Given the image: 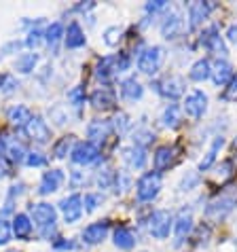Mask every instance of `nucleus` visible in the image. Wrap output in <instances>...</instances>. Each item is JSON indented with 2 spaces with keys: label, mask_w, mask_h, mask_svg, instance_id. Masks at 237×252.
I'll use <instances>...</instances> for the list:
<instances>
[{
  "label": "nucleus",
  "mask_w": 237,
  "mask_h": 252,
  "mask_svg": "<svg viewBox=\"0 0 237 252\" xmlns=\"http://www.w3.org/2000/svg\"><path fill=\"white\" fill-rule=\"evenodd\" d=\"M161 123H163V127H170V129H174L180 123V106L178 104H167L163 108Z\"/></svg>",
  "instance_id": "31"
},
{
  "label": "nucleus",
  "mask_w": 237,
  "mask_h": 252,
  "mask_svg": "<svg viewBox=\"0 0 237 252\" xmlns=\"http://www.w3.org/2000/svg\"><path fill=\"white\" fill-rule=\"evenodd\" d=\"M144 95V87L142 83L136 79V76H129V79H125L121 83V97L127 102H136L140 100V97Z\"/></svg>",
  "instance_id": "22"
},
{
  "label": "nucleus",
  "mask_w": 237,
  "mask_h": 252,
  "mask_svg": "<svg viewBox=\"0 0 237 252\" xmlns=\"http://www.w3.org/2000/svg\"><path fill=\"white\" fill-rule=\"evenodd\" d=\"M167 6V2L165 0H155V2H146V13H159V11H163Z\"/></svg>",
  "instance_id": "52"
},
{
  "label": "nucleus",
  "mask_w": 237,
  "mask_h": 252,
  "mask_svg": "<svg viewBox=\"0 0 237 252\" xmlns=\"http://www.w3.org/2000/svg\"><path fill=\"white\" fill-rule=\"evenodd\" d=\"M26 134L38 144L51 142V127H49V123L40 115H32L30 123L26 125Z\"/></svg>",
  "instance_id": "10"
},
{
  "label": "nucleus",
  "mask_w": 237,
  "mask_h": 252,
  "mask_svg": "<svg viewBox=\"0 0 237 252\" xmlns=\"http://www.w3.org/2000/svg\"><path fill=\"white\" fill-rule=\"evenodd\" d=\"M53 248L55 250H72L74 248V242H70V240H64V237H59V240H55L53 242Z\"/></svg>",
  "instance_id": "53"
},
{
  "label": "nucleus",
  "mask_w": 237,
  "mask_h": 252,
  "mask_svg": "<svg viewBox=\"0 0 237 252\" xmlns=\"http://www.w3.org/2000/svg\"><path fill=\"white\" fill-rule=\"evenodd\" d=\"M115 66H117V72H125V70H129V66H131L129 55H127V53L115 55Z\"/></svg>",
  "instance_id": "47"
},
{
  "label": "nucleus",
  "mask_w": 237,
  "mask_h": 252,
  "mask_svg": "<svg viewBox=\"0 0 237 252\" xmlns=\"http://www.w3.org/2000/svg\"><path fill=\"white\" fill-rule=\"evenodd\" d=\"M227 38L231 40L233 45H237V24H233V26H229V30H227Z\"/></svg>",
  "instance_id": "55"
},
{
  "label": "nucleus",
  "mask_w": 237,
  "mask_h": 252,
  "mask_svg": "<svg viewBox=\"0 0 237 252\" xmlns=\"http://www.w3.org/2000/svg\"><path fill=\"white\" fill-rule=\"evenodd\" d=\"M6 155H9V159L13 161V163H24V161H26V155H28V151H26L19 142H13L9 149H6Z\"/></svg>",
  "instance_id": "39"
},
{
  "label": "nucleus",
  "mask_w": 237,
  "mask_h": 252,
  "mask_svg": "<svg viewBox=\"0 0 237 252\" xmlns=\"http://www.w3.org/2000/svg\"><path fill=\"white\" fill-rule=\"evenodd\" d=\"M184 87H186V83H184L182 76H178V74L167 76L165 81H161V83L157 85L159 94L165 95L167 100H178V97L184 94Z\"/></svg>",
  "instance_id": "13"
},
{
  "label": "nucleus",
  "mask_w": 237,
  "mask_h": 252,
  "mask_svg": "<svg viewBox=\"0 0 237 252\" xmlns=\"http://www.w3.org/2000/svg\"><path fill=\"white\" fill-rule=\"evenodd\" d=\"M17 87H19V81L11 72L0 74V92L2 94H13V92H17Z\"/></svg>",
  "instance_id": "36"
},
{
  "label": "nucleus",
  "mask_w": 237,
  "mask_h": 252,
  "mask_svg": "<svg viewBox=\"0 0 237 252\" xmlns=\"http://www.w3.org/2000/svg\"><path fill=\"white\" fill-rule=\"evenodd\" d=\"M87 183V176H85V172H81V170H72L70 172V187L72 189H79Z\"/></svg>",
  "instance_id": "49"
},
{
  "label": "nucleus",
  "mask_w": 237,
  "mask_h": 252,
  "mask_svg": "<svg viewBox=\"0 0 237 252\" xmlns=\"http://www.w3.org/2000/svg\"><path fill=\"white\" fill-rule=\"evenodd\" d=\"M72 142H74V136H64V138H59L58 142H55L53 146V157L55 159H66L68 153H72Z\"/></svg>",
  "instance_id": "33"
},
{
  "label": "nucleus",
  "mask_w": 237,
  "mask_h": 252,
  "mask_svg": "<svg viewBox=\"0 0 237 252\" xmlns=\"http://www.w3.org/2000/svg\"><path fill=\"white\" fill-rule=\"evenodd\" d=\"M110 129H113L110 121H104V119H93V121L87 125V138H89V142H93V144L104 142V140L108 138Z\"/></svg>",
  "instance_id": "16"
},
{
  "label": "nucleus",
  "mask_w": 237,
  "mask_h": 252,
  "mask_svg": "<svg viewBox=\"0 0 237 252\" xmlns=\"http://www.w3.org/2000/svg\"><path fill=\"white\" fill-rule=\"evenodd\" d=\"M64 43L68 49H81V47H85L87 45V36H85V32H83V28L72 22L70 26H68V30H66V36H64Z\"/></svg>",
  "instance_id": "23"
},
{
  "label": "nucleus",
  "mask_w": 237,
  "mask_h": 252,
  "mask_svg": "<svg viewBox=\"0 0 237 252\" xmlns=\"http://www.w3.org/2000/svg\"><path fill=\"white\" fill-rule=\"evenodd\" d=\"M222 146H225V138H222V136H216V138L212 140L210 151L206 153V157L201 159V163H199V170H201V172H204V170H210V167L214 165V161H216V157H218V153H220Z\"/></svg>",
  "instance_id": "28"
},
{
  "label": "nucleus",
  "mask_w": 237,
  "mask_h": 252,
  "mask_svg": "<svg viewBox=\"0 0 237 252\" xmlns=\"http://www.w3.org/2000/svg\"><path fill=\"white\" fill-rule=\"evenodd\" d=\"M131 185V176L127 172H117L115 174V191L117 193H125Z\"/></svg>",
  "instance_id": "42"
},
{
  "label": "nucleus",
  "mask_w": 237,
  "mask_h": 252,
  "mask_svg": "<svg viewBox=\"0 0 237 252\" xmlns=\"http://www.w3.org/2000/svg\"><path fill=\"white\" fill-rule=\"evenodd\" d=\"M58 206H59L61 214H64V220L68 222V225H72V222L81 220L83 212H85V208H83V197H81V195H76V193L64 197Z\"/></svg>",
  "instance_id": "9"
},
{
  "label": "nucleus",
  "mask_w": 237,
  "mask_h": 252,
  "mask_svg": "<svg viewBox=\"0 0 237 252\" xmlns=\"http://www.w3.org/2000/svg\"><path fill=\"white\" fill-rule=\"evenodd\" d=\"M115 246L118 250H131L136 246V235H134V231L127 229V227H117L115 229Z\"/></svg>",
  "instance_id": "26"
},
{
  "label": "nucleus",
  "mask_w": 237,
  "mask_h": 252,
  "mask_svg": "<svg viewBox=\"0 0 237 252\" xmlns=\"http://www.w3.org/2000/svg\"><path fill=\"white\" fill-rule=\"evenodd\" d=\"M38 53H22L19 58L15 60V70L19 74H30L36 70V64H38Z\"/></svg>",
  "instance_id": "30"
},
{
  "label": "nucleus",
  "mask_w": 237,
  "mask_h": 252,
  "mask_svg": "<svg viewBox=\"0 0 237 252\" xmlns=\"http://www.w3.org/2000/svg\"><path fill=\"white\" fill-rule=\"evenodd\" d=\"M193 231V210L191 208H182L174 220V233H176V246L184 242V237Z\"/></svg>",
  "instance_id": "12"
},
{
  "label": "nucleus",
  "mask_w": 237,
  "mask_h": 252,
  "mask_svg": "<svg viewBox=\"0 0 237 252\" xmlns=\"http://www.w3.org/2000/svg\"><path fill=\"white\" fill-rule=\"evenodd\" d=\"M9 176V163H6L4 157H0V178H6Z\"/></svg>",
  "instance_id": "56"
},
{
  "label": "nucleus",
  "mask_w": 237,
  "mask_h": 252,
  "mask_svg": "<svg viewBox=\"0 0 237 252\" xmlns=\"http://www.w3.org/2000/svg\"><path fill=\"white\" fill-rule=\"evenodd\" d=\"M131 140H134V146H140V149H144V146H148L152 140H155V134H152L148 127H138L134 131V136H131Z\"/></svg>",
  "instance_id": "34"
},
{
  "label": "nucleus",
  "mask_w": 237,
  "mask_h": 252,
  "mask_svg": "<svg viewBox=\"0 0 237 252\" xmlns=\"http://www.w3.org/2000/svg\"><path fill=\"white\" fill-rule=\"evenodd\" d=\"M206 113H207V95L199 92V89H195L184 100V115L193 119V121H199Z\"/></svg>",
  "instance_id": "6"
},
{
  "label": "nucleus",
  "mask_w": 237,
  "mask_h": 252,
  "mask_svg": "<svg viewBox=\"0 0 237 252\" xmlns=\"http://www.w3.org/2000/svg\"><path fill=\"white\" fill-rule=\"evenodd\" d=\"M231 167H233L231 161H222L220 167H218V172H216V178H218V180L229 178V176H231Z\"/></svg>",
  "instance_id": "50"
},
{
  "label": "nucleus",
  "mask_w": 237,
  "mask_h": 252,
  "mask_svg": "<svg viewBox=\"0 0 237 252\" xmlns=\"http://www.w3.org/2000/svg\"><path fill=\"white\" fill-rule=\"evenodd\" d=\"M235 204H237V201L231 197V195H222V197L214 199L212 204L206 208V219L207 220H222V219H227V216L235 210Z\"/></svg>",
  "instance_id": "8"
},
{
  "label": "nucleus",
  "mask_w": 237,
  "mask_h": 252,
  "mask_svg": "<svg viewBox=\"0 0 237 252\" xmlns=\"http://www.w3.org/2000/svg\"><path fill=\"white\" fill-rule=\"evenodd\" d=\"M102 204H104V195L102 193H87L85 199H83V208H85V212H95Z\"/></svg>",
  "instance_id": "37"
},
{
  "label": "nucleus",
  "mask_w": 237,
  "mask_h": 252,
  "mask_svg": "<svg viewBox=\"0 0 237 252\" xmlns=\"http://www.w3.org/2000/svg\"><path fill=\"white\" fill-rule=\"evenodd\" d=\"M6 119H9V123L13 127H26L32 119V110L24 106V104H15V106H11L6 110Z\"/></svg>",
  "instance_id": "20"
},
{
  "label": "nucleus",
  "mask_w": 237,
  "mask_h": 252,
  "mask_svg": "<svg viewBox=\"0 0 237 252\" xmlns=\"http://www.w3.org/2000/svg\"><path fill=\"white\" fill-rule=\"evenodd\" d=\"M212 13V4L210 2H193L189 6V26L191 30H195V28H199L201 24L206 22L207 17H210Z\"/></svg>",
  "instance_id": "18"
},
{
  "label": "nucleus",
  "mask_w": 237,
  "mask_h": 252,
  "mask_svg": "<svg viewBox=\"0 0 237 252\" xmlns=\"http://www.w3.org/2000/svg\"><path fill=\"white\" fill-rule=\"evenodd\" d=\"M123 159L127 161V165L131 167V170H142V167L146 165V151L140 149V146H125V149L121 151Z\"/></svg>",
  "instance_id": "21"
},
{
  "label": "nucleus",
  "mask_w": 237,
  "mask_h": 252,
  "mask_svg": "<svg viewBox=\"0 0 237 252\" xmlns=\"http://www.w3.org/2000/svg\"><path fill=\"white\" fill-rule=\"evenodd\" d=\"M110 125H113V129L117 131L118 136H123V134H127V131H129L131 121H129V117L125 115V113H118V115L113 119V123H110Z\"/></svg>",
  "instance_id": "38"
},
{
  "label": "nucleus",
  "mask_w": 237,
  "mask_h": 252,
  "mask_svg": "<svg viewBox=\"0 0 237 252\" xmlns=\"http://www.w3.org/2000/svg\"><path fill=\"white\" fill-rule=\"evenodd\" d=\"M49 117H51V121H55L58 125H64L68 121V115L61 110V106H53L49 108Z\"/></svg>",
  "instance_id": "48"
},
{
  "label": "nucleus",
  "mask_w": 237,
  "mask_h": 252,
  "mask_svg": "<svg viewBox=\"0 0 237 252\" xmlns=\"http://www.w3.org/2000/svg\"><path fill=\"white\" fill-rule=\"evenodd\" d=\"M108 229H110V222L108 220H97L91 222L89 227L83 229V242L89 244V246H95V244H102L108 235Z\"/></svg>",
  "instance_id": "14"
},
{
  "label": "nucleus",
  "mask_w": 237,
  "mask_h": 252,
  "mask_svg": "<svg viewBox=\"0 0 237 252\" xmlns=\"http://www.w3.org/2000/svg\"><path fill=\"white\" fill-rule=\"evenodd\" d=\"M199 43L201 47H206L207 51H212L216 55H227V45L222 43V38H220V32H218V26H207L201 30L199 34Z\"/></svg>",
  "instance_id": "7"
},
{
  "label": "nucleus",
  "mask_w": 237,
  "mask_h": 252,
  "mask_svg": "<svg viewBox=\"0 0 237 252\" xmlns=\"http://www.w3.org/2000/svg\"><path fill=\"white\" fill-rule=\"evenodd\" d=\"M115 174L113 170H102L97 174V187L100 189H113L115 187Z\"/></svg>",
  "instance_id": "43"
},
{
  "label": "nucleus",
  "mask_w": 237,
  "mask_h": 252,
  "mask_svg": "<svg viewBox=\"0 0 237 252\" xmlns=\"http://www.w3.org/2000/svg\"><path fill=\"white\" fill-rule=\"evenodd\" d=\"M30 214H32V220L40 227V233L45 237H49V233H53L55 222H58V210H55V206L47 204V201H40V204H34L30 208Z\"/></svg>",
  "instance_id": "1"
},
{
  "label": "nucleus",
  "mask_w": 237,
  "mask_h": 252,
  "mask_svg": "<svg viewBox=\"0 0 237 252\" xmlns=\"http://www.w3.org/2000/svg\"><path fill=\"white\" fill-rule=\"evenodd\" d=\"M45 40V32H40L38 28H34V30H30L28 32V38H26V45L30 47V49H34V47H38L40 43Z\"/></svg>",
  "instance_id": "46"
},
{
  "label": "nucleus",
  "mask_w": 237,
  "mask_h": 252,
  "mask_svg": "<svg viewBox=\"0 0 237 252\" xmlns=\"http://www.w3.org/2000/svg\"><path fill=\"white\" fill-rule=\"evenodd\" d=\"M182 32H184V15H182V11L174 9V11H170V15L163 19L161 36L167 38V40H172V38H178Z\"/></svg>",
  "instance_id": "11"
},
{
  "label": "nucleus",
  "mask_w": 237,
  "mask_h": 252,
  "mask_svg": "<svg viewBox=\"0 0 237 252\" xmlns=\"http://www.w3.org/2000/svg\"><path fill=\"white\" fill-rule=\"evenodd\" d=\"M64 185V172L61 170H49L43 174L38 185V193L40 195H51L55 191H59V187Z\"/></svg>",
  "instance_id": "15"
},
{
  "label": "nucleus",
  "mask_w": 237,
  "mask_h": 252,
  "mask_svg": "<svg viewBox=\"0 0 237 252\" xmlns=\"http://www.w3.org/2000/svg\"><path fill=\"white\" fill-rule=\"evenodd\" d=\"M117 74V66H115V58H102L95 66V76L102 83H108L113 76Z\"/></svg>",
  "instance_id": "29"
},
{
  "label": "nucleus",
  "mask_w": 237,
  "mask_h": 252,
  "mask_svg": "<svg viewBox=\"0 0 237 252\" xmlns=\"http://www.w3.org/2000/svg\"><path fill=\"white\" fill-rule=\"evenodd\" d=\"M6 149H9V146H6V142H4V138L0 136V157L2 155H6Z\"/></svg>",
  "instance_id": "57"
},
{
  "label": "nucleus",
  "mask_w": 237,
  "mask_h": 252,
  "mask_svg": "<svg viewBox=\"0 0 237 252\" xmlns=\"http://www.w3.org/2000/svg\"><path fill=\"white\" fill-rule=\"evenodd\" d=\"M189 76L195 81V83H204L206 79H210L212 76V64L207 60H197L195 64L191 66V70H189Z\"/></svg>",
  "instance_id": "27"
},
{
  "label": "nucleus",
  "mask_w": 237,
  "mask_h": 252,
  "mask_svg": "<svg viewBox=\"0 0 237 252\" xmlns=\"http://www.w3.org/2000/svg\"><path fill=\"white\" fill-rule=\"evenodd\" d=\"M11 237H13V227H11V222L0 216V246L9 244Z\"/></svg>",
  "instance_id": "45"
},
{
  "label": "nucleus",
  "mask_w": 237,
  "mask_h": 252,
  "mask_svg": "<svg viewBox=\"0 0 237 252\" xmlns=\"http://www.w3.org/2000/svg\"><path fill=\"white\" fill-rule=\"evenodd\" d=\"M161 191V176L159 172H146L136 183V197L140 201H152Z\"/></svg>",
  "instance_id": "3"
},
{
  "label": "nucleus",
  "mask_w": 237,
  "mask_h": 252,
  "mask_svg": "<svg viewBox=\"0 0 237 252\" xmlns=\"http://www.w3.org/2000/svg\"><path fill=\"white\" fill-rule=\"evenodd\" d=\"M66 36V32H64V26H61L59 22H53L51 26L45 30V43H49V45H58L61 38Z\"/></svg>",
  "instance_id": "32"
},
{
  "label": "nucleus",
  "mask_w": 237,
  "mask_h": 252,
  "mask_svg": "<svg viewBox=\"0 0 237 252\" xmlns=\"http://www.w3.org/2000/svg\"><path fill=\"white\" fill-rule=\"evenodd\" d=\"M11 227H13V235L17 237V240H30V235H32V219L28 214L24 212H19L13 216V222H11Z\"/></svg>",
  "instance_id": "19"
},
{
  "label": "nucleus",
  "mask_w": 237,
  "mask_h": 252,
  "mask_svg": "<svg viewBox=\"0 0 237 252\" xmlns=\"http://www.w3.org/2000/svg\"><path fill=\"white\" fill-rule=\"evenodd\" d=\"M19 47H22V43H19V40H13V43L4 45V47H2V51H0V58H4V55H9L11 51H19Z\"/></svg>",
  "instance_id": "54"
},
{
  "label": "nucleus",
  "mask_w": 237,
  "mask_h": 252,
  "mask_svg": "<svg viewBox=\"0 0 237 252\" xmlns=\"http://www.w3.org/2000/svg\"><path fill=\"white\" fill-rule=\"evenodd\" d=\"M89 102H91V106L95 110H110V108H115L117 97L108 87H100V89H95V92L91 94Z\"/></svg>",
  "instance_id": "17"
},
{
  "label": "nucleus",
  "mask_w": 237,
  "mask_h": 252,
  "mask_svg": "<svg viewBox=\"0 0 237 252\" xmlns=\"http://www.w3.org/2000/svg\"><path fill=\"white\" fill-rule=\"evenodd\" d=\"M235 97H237V74H233V79L225 92V100H235Z\"/></svg>",
  "instance_id": "51"
},
{
  "label": "nucleus",
  "mask_w": 237,
  "mask_h": 252,
  "mask_svg": "<svg viewBox=\"0 0 237 252\" xmlns=\"http://www.w3.org/2000/svg\"><path fill=\"white\" fill-rule=\"evenodd\" d=\"M199 185V176L195 172H186L182 180H180V191H193Z\"/></svg>",
  "instance_id": "44"
},
{
  "label": "nucleus",
  "mask_w": 237,
  "mask_h": 252,
  "mask_svg": "<svg viewBox=\"0 0 237 252\" xmlns=\"http://www.w3.org/2000/svg\"><path fill=\"white\" fill-rule=\"evenodd\" d=\"M24 163H26L28 167H40V165L47 163V157H45L40 151H28Z\"/></svg>",
  "instance_id": "41"
},
{
  "label": "nucleus",
  "mask_w": 237,
  "mask_h": 252,
  "mask_svg": "<svg viewBox=\"0 0 237 252\" xmlns=\"http://www.w3.org/2000/svg\"><path fill=\"white\" fill-rule=\"evenodd\" d=\"M165 60V51L163 47L159 45H152V47H146L144 51L140 53V58H138V70L144 74H157L159 70H161V64Z\"/></svg>",
  "instance_id": "2"
},
{
  "label": "nucleus",
  "mask_w": 237,
  "mask_h": 252,
  "mask_svg": "<svg viewBox=\"0 0 237 252\" xmlns=\"http://www.w3.org/2000/svg\"><path fill=\"white\" fill-rule=\"evenodd\" d=\"M174 153H176L174 146H167V144L159 146V149L155 151V155H152V165H155V172H163V170H167V167L172 165Z\"/></svg>",
  "instance_id": "25"
},
{
  "label": "nucleus",
  "mask_w": 237,
  "mask_h": 252,
  "mask_svg": "<svg viewBox=\"0 0 237 252\" xmlns=\"http://www.w3.org/2000/svg\"><path fill=\"white\" fill-rule=\"evenodd\" d=\"M9 252H17V250H9Z\"/></svg>",
  "instance_id": "58"
},
{
  "label": "nucleus",
  "mask_w": 237,
  "mask_h": 252,
  "mask_svg": "<svg viewBox=\"0 0 237 252\" xmlns=\"http://www.w3.org/2000/svg\"><path fill=\"white\" fill-rule=\"evenodd\" d=\"M72 163L76 165H91L100 159V146L89 142V140H83V142H76L74 149L70 153Z\"/></svg>",
  "instance_id": "5"
},
{
  "label": "nucleus",
  "mask_w": 237,
  "mask_h": 252,
  "mask_svg": "<svg viewBox=\"0 0 237 252\" xmlns=\"http://www.w3.org/2000/svg\"><path fill=\"white\" fill-rule=\"evenodd\" d=\"M233 79V68L229 64L227 60H218L216 64L212 66V81L214 85H227V83H231Z\"/></svg>",
  "instance_id": "24"
},
{
  "label": "nucleus",
  "mask_w": 237,
  "mask_h": 252,
  "mask_svg": "<svg viewBox=\"0 0 237 252\" xmlns=\"http://www.w3.org/2000/svg\"><path fill=\"white\" fill-rule=\"evenodd\" d=\"M102 36H104V43H106L108 47H117L118 40L123 38V28L121 26H108Z\"/></svg>",
  "instance_id": "35"
},
{
  "label": "nucleus",
  "mask_w": 237,
  "mask_h": 252,
  "mask_svg": "<svg viewBox=\"0 0 237 252\" xmlns=\"http://www.w3.org/2000/svg\"><path fill=\"white\" fill-rule=\"evenodd\" d=\"M68 102H70L74 108H81L83 104H85V89H83L81 85L72 87L70 92H68Z\"/></svg>",
  "instance_id": "40"
},
{
  "label": "nucleus",
  "mask_w": 237,
  "mask_h": 252,
  "mask_svg": "<svg viewBox=\"0 0 237 252\" xmlns=\"http://www.w3.org/2000/svg\"><path fill=\"white\" fill-rule=\"evenodd\" d=\"M174 229V219L167 210H155L148 216V231L155 240H165L170 237V231Z\"/></svg>",
  "instance_id": "4"
}]
</instances>
